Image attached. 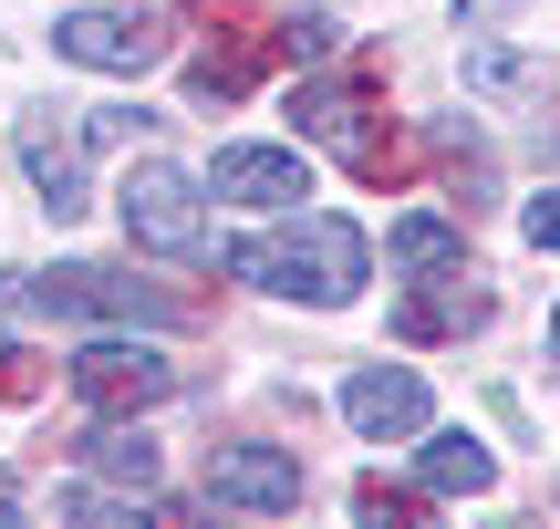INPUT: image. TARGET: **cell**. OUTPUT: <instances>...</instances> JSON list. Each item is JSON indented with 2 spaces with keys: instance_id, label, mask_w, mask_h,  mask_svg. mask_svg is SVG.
I'll return each instance as SVG.
<instances>
[{
  "instance_id": "1",
  "label": "cell",
  "mask_w": 560,
  "mask_h": 529,
  "mask_svg": "<svg viewBox=\"0 0 560 529\" xmlns=\"http://www.w3.org/2000/svg\"><path fill=\"white\" fill-rule=\"evenodd\" d=\"M229 270H240L249 291H270V302L342 311L363 281H374V239H363L353 219H332V208H301L291 228H260V239H240V249H229Z\"/></svg>"
},
{
  "instance_id": "2",
  "label": "cell",
  "mask_w": 560,
  "mask_h": 529,
  "mask_svg": "<svg viewBox=\"0 0 560 529\" xmlns=\"http://www.w3.org/2000/svg\"><path fill=\"white\" fill-rule=\"evenodd\" d=\"M0 311H62V322H177V291L73 260V270H0Z\"/></svg>"
},
{
  "instance_id": "3",
  "label": "cell",
  "mask_w": 560,
  "mask_h": 529,
  "mask_svg": "<svg viewBox=\"0 0 560 529\" xmlns=\"http://www.w3.org/2000/svg\"><path fill=\"white\" fill-rule=\"evenodd\" d=\"M115 208H125V239L156 249V260H198L208 249V187L187 177V166H166V156H145Z\"/></svg>"
},
{
  "instance_id": "4",
  "label": "cell",
  "mask_w": 560,
  "mask_h": 529,
  "mask_svg": "<svg viewBox=\"0 0 560 529\" xmlns=\"http://www.w3.org/2000/svg\"><path fill=\"white\" fill-rule=\"evenodd\" d=\"M177 385H187V374L166 364L156 343H83L73 353V395L94 415H145V405H166Z\"/></svg>"
},
{
  "instance_id": "5",
  "label": "cell",
  "mask_w": 560,
  "mask_h": 529,
  "mask_svg": "<svg viewBox=\"0 0 560 529\" xmlns=\"http://www.w3.org/2000/svg\"><path fill=\"white\" fill-rule=\"evenodd\" d=\"M52 52L83 62V73H156L166 62V21L156 11H62Z\"/></svg>"
},
{
  "instance_id": "6",
  "label": "cell",
  "mask_w": 560,
  "mask_h": 529,
  "mask_svg": "<svg viewBox=\"0 0 560 529\" xmlns=\"http://www.w3.org/2000/svg\"><path fill=\"white\" fill-rule=\"evenodd\" d=\"M301 457L291 447H219L208 457V498L219 509H260V519H280V509H301Z\"/></svg>"
},
{
  "instance_id": "7",
  "label": "cell",
  "mask_w": 560,
  "mask_h": 529,
  "mask_svg": "<svg viewBox=\"0 0 560 529\" xmlns=\"http://www.w3.org/2000/svg\"><path fill=\"white\" fill-rule=\"evenodd\" d=\"M83 145H94V136H73V125H52V115H21V177H32L42 219H83V208H94Z\"/></svg>"
},
{
  "instance_id": "8",
  "label": "cell",
  "mask_w": 560,
  "mask_h": 529,
  "mask_svg": "<svg viewBox=\"0 0 560 529\" xmlns=\"http://www.w3.org/2000/svg\"><path fill=\"white\" fill-rule=\"evenodd\" d=\"M425 374H405V364H363L353 385H342V426L353 436H374V447H395V436H425Z\"/></svg>"
},
{
  "instance_id": "9",
  "label": "cell",
  "mask_w": 560,
  "mask_h": 529,
  "mask_svg": "<svg viewBox=\"0 0 560 529\" xmlns=\"http://www.w3.org/2000/svg\"><path fill=\"white\" fill-rule=\"evenodd\" d=\"M219 187L229 208H260V219H280V208L312 198V166H301V145H219Z\"/></svg>"
},
{
  "instance_id": "10",
  "label": "cell",
  "mask_w": 560,
  "mask_h": 529,
  "mask_svg": "<svg viewBox=\"0 0 560 529\" xmlns=\"http://www.w3.org/2000/svg\"><path fill=\"white\" fill-rule=\"evenodd\" d=\"M488 322V291L467 281V260L457 270H425V291H405L395 302V332L405 343H446V332H478Z\"/></svg>"
},
{
  "instance_id": "11",
  "label": "cell",
  "mask_w": 560,
  "mask_h": 529,
  "mask_svg": "<svg viewBox=\"0 0 560 529\" xmlns=\"http://www.w3.org/2000/svg\"><path fill=\"white\" fill-rule=\"evenodd\" d=\"M291 125H301L312 145H332V156H353V166L384 156L374 125H363V94H353V83H301V94H291Z\"/></svg>"
},
{
  "instance_id": "12",
  "label": "cell",
  "mask_w": 560,
  "mask_h": 529,
  "mask_svg": "<svg viewBox=\"0 0 560 529\" xmlns=\"http://www.w3.org/2000/svg\"><path fill=\"white\" fill-rule=\"evenodd\" d=\"M416 478H425V498H488L499 489V457H488L478 436H425Z\"/></svg>"
},
{
  "instance_id": "13",
  "label": "cell",
  "mask_w": 560,
  "mask_h": 529,
  "mask_svg": "<svg viewBox=\"0 0 560 529\" xmlns=\"http://www.w3.org/2000/svg\"><path fill=\"white\" fill-rule=\"evenodd\" d=\"M384 260L416 270V281H425V270H457V260H467V228H457V219H436V208H405V219L384 228Z\"/></svg>"
},
{
  "instance_id": "14",
  "label": "cell",
  "mask_w": 560,
  "mask_h": 529,
  "mask_svg": "<svg viewBox=\"0 0 560 529\" xmlns=\"http://www.w3.org/2000/svg\"><path fill=\"white\" fill-rule=\"evenodd\" d=\"M83 468H94V478H125V489H156V468H166V457H156V436H145V426H94V436H83Z\"/></svg>"
},
{
  "instance_id": "15",
  "label": "cell",
  "mask_w": 560,
  "mask_h": 529,
  "mask_svg": "<svg viewBox=\"0 0 560 529\" xmlns=\"http://www.w3.org/2000/svg\"><path fill=\"white\" fill-rule=\"evenodd\" d=\"M467 83H478V94H550V73L540 62H520V52H499V42H467Z\"/></svg>"
},
{
  "instance_id": "16",
  "label": "cell",
  "mask_w": 560,
  "mask_h": 529,
  "mask_svg": "<svg viewBox=\"0 0 560 529\" xmlns=\"http://www.w3.org/2000/svg\"><path fill=\"white\" fill-rule=\"evenodd\" d=\"M332 42H342V21H322V11L280 21V52H291V62H332Z\"/></svg>"
},
{
  "instance_id": "17",
  "label": "cell",
  "mask_w": 560,
  "mask_h": 529,
  "mask_svg": "<svg viewBox=\"0 0 560 529\" xmlns=\"http://www.w3.org/2000/svg\"><path fill=\"white\" fill-rule=\"evenodd\" d=\"M520 228H529V249H560V187H550V198H529V208H520Z\"/></svg>"
},
{
  "instance_id": "18",
  "label": "cell",
  "mask_w": 560,
  "mask_h": 529,
  "mask_svg": "<svg viewBox=\"0 0 560 529\" xmlns=\"http://www.w3.org/2000/svg\"><path fill=\"white\" fill-rule=\"evenodd\" d=\"M488 11H520V0H467V21H488Z\"/></svg>"
},
{
  "instance_id": "19",
  "label": "cell",
  "mask_w": 560,
  "mask_h": 529,
  "mask_svg": "<svg viewBox=\"0 0 560 529\" xmlns=\"http://www.w3.org/2000/svg\"><path fill=\"white\" fill-rule=\"evenodd\" d=\"M550 353H560V311H550Z\"/></svg>"
},
{
  "instance_id": "20",
  "label": "cell",
  "mask_w": 560,
  "mask_h": 529,
  "mask_svg": "<svg viewBox=\"0 0 560 529\" xmlns=\"http://www.w3.org/2000/svg\"><path fill=\"white\" fill-rule=\"evenodd\" d=\"M0 364H11V343H0Z\"/></svg>"
},
{
  "instance_id": "21",
  "label": "cell",
  "mask_w": 560,
  "mask_h": 529,
  "mask_svg": "<svg viewBox=\"0 0 560 529\" xmlns=\"http://www.w3.org/2000/svg\"><path fill=\"white\" fill-rule=\"evenodd\" d=\"M0 509H11V498H0Z\"/></svg>"
},
{
  "instance_id": "22",
  "label": "cell",
  "mask_w": 560,
  "mask_h": 529,
  "mask_svg": "<svg viewBox=\"0 0 560 529\" xmlns=\"http://www.w3.org/2000/svg\"><path fill=\"white\" fill-rule=\"evenodd\" d=\"M550 498H560V489H550Z\"/></svg>"
}]
</instances>
